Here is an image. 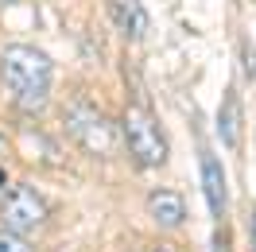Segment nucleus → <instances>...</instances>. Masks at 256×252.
Returning <instances> with one entry per match:
<instances>
[{"label": "nucleus", "mask_w": 256, "mask_h": 252, "mask_svg": "<svg viewBox=\"0 0 256 252\" xmlns=\"http://www.w3.org/2000/svg\"><path fill=\"white\" fill-rule=\"evenodd\" d=\"M50 82H54V62L47 50L32 43H8L0 50V86L8 90L16 109L39 112L50 97Z\"/></svg>", "instance_id": "f257e3e1"}, {"label": "nucleus", "mask_w": 256, "mask_h": 252, "mask_svg": "<svg viewBox=\"0 0 256 252\" xmlns=\"http://www.w3.org/2000/svg\"><path fill=\"white\" fill-rule=\"evenodd\" d=\"M116 132L124 140V152L136 159V167H163L167 163V136H163L156 112L144 101H124V112L116 120Z\"/></svg>", "instance_id": "f03ea898"}, {"label": "nucleus", "mask_w": 256, "mask_h": 252, "mask_svg": "<svg viewBox=\"0 0 256 252\" xmlns=\"http://www.w3.org/2000/svg\"><path fill=\"white\" fill-rule=\"evenodd\" d=\"M62 124L70 132V140L90 156H109L116 148V124L90 101H70L62 109Z\"/></svg>", "instance_id": "7ed1b4c3"}, {"label": "nucleus", "mask_w": 256, "mask_h": 252, "mask_svg": "<svg viewBox=\"0 0 256 252\" xmlns=\"http://www.w3.org/2000/svg\"><path fill=\"white\" fill-rule=\"evenodd\" d=\"M47 218H50V206L35 186L16 182V186L4 190V198H0V225L4 229H12V233H35V229L47 225Z\"/></svg>", "instance_id": "20e7f679"}, {"label": "nucleus", "mask_w": 256, "mask_h": 252, "mask_svg": "<svg viewBox=\"0 0 256 252\" xmlns=\"http://www.w3.org/2000/svg\"><path fill=\"white\" fill-rule=\"evenodd\" d=\"M198 171H202V194H206V206L214 218H225V210H229V190H225V171L218 156L202 148V156H198Z\"/></svg>", "instance_id": "39448f33"}, {"label": "nucleus", "mask_w": 256, "mask_h": 252, "mask_svg": "<svg viewBox=\"0 0 256 252\" xmlns=\"http://www.w3.org/2000/svg\"><path fill=\"white\" fill-rule=\"evenodd\" d=\"M148 214L163 229H178L186 221V202H182V194H175V190H152L148 194Z\"/></svg>", "instance_id": "423d86ee"}, {"label": "nucleus", "mask_w": 256, "mask_h": 252, "mask_svg": "<svg viewBox=\"0 0 256 252\" xmlns=\"http://www.w3.org/2000/svg\"><path fill=\"white\" fill-rule=\"evenodd\" d=\"M240 124H244V112H240V94L229 86L222 97V109H218V136L229 152L240 148Z\"/></svg>", "instance_id": "0eeeda50"}, {"label": "nucleus", "mask_w": 256, "mask_h": 252, "mask_svg": "<svg viewBox=\"0 0 256 252\" xmlns=\"http://www.w3.org/2000/svg\"><path fill=\"white\" fill-rule=\"evenodd\" d=\"M105 8H109L112 24L128 35V39H140L148 28V16H144V4L140 0H105Z\"/></svg>", "instance_id": "6e6552de"}, {"label": "nucleus", "mask_w": 256, "mask_h": 252, "mask_svg": "<svg viewBox=\"0 0 256 252\" xmlns=\"http://www.w3.org/2000/svg\"><path fill=\"white\" fill-rule=\"evenodd\" d=\"M0 252H32V244L24 240V233H12L0 225Z\"/></svg>", "instance_id": "1a4fd4ad"}, {"label": "nucleus", "mask_w": 256, "mask_h": 252, "mask_svg": "<svg viewBox=\"0 0 256 252\" xmlns=\"http://www.w3.org/2000/svg\"><path fill=\"white\" fill-rule=\"evenodd\" d=\"M240 70H244V82H256V47L248 39H240Z\"/></svg>", "instance_id": "9d476101"}, {"label": "nucleus", "mask_w": 256, "mask_h": 252, "mask_svg": "<svg viewBox=\"0 0 256 252\" xmlns=\"http://www.w3.org/2000/svg\"><path fill=\"white\" fill-rule=\"evenodd\" d=\"M248 233H252V252H256V210H252V218H248Z\"/></svg>", "instance_id": "9b49d317"}, {"label": "nucleus", "mask_w": 256, "mask_h": 252, "mask_svg": "<svg viewBox=\"0 0 256 252\" xmlns=\"http://www.w3.org/2000/svg\"><path fill=\"white\" fill-rule=\"evenodd\" d=\"M148 252H171V248H163V244H156V248H148Z\"/></svg>", "instance_id": "f8f14e48"}, {"label": "nucleus", "mask_w": 256, "mask_h": 252, "mask_svg": "<svg viewBox=\"0 0 256 252\" xmlns=\"http://www.w3.org/2000/svg\"><path fill=\"white\" fill-rule=\"evenodd\" d=\"M0 186H4V171H0Z\"/></svg>", "instance_id": "ddd939ff"}, {"label": "nucleus", "mask_w": 256, "mask_h": 252, "mask_svg": "<svg viewBox=\"0 0 256 252\" xmlns=\"http://www.w3.org/2000/svg\"><path fill=\"white\" fill-rule=\"evenodd\" d=\"M0 4H12V0H0Z\"/></svg>", "instance_id": "4468645a"}]
</instances>
